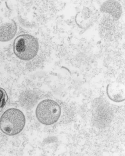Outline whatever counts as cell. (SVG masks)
<instances>
[{
	"instance_id": "6da1fadb",
	"label": "cell",
	"mask_w": 125,
	"mask_h": 156,
	"mask_svg": "<svg viewBox=\"0 0 125 156\" xmlns=\"http://www.w3.org/2000/svg\"><path fill=\"white\" fill-rule=\"evenodd\" d=\"M26 123V118L21 111L10 108L5 111L0 118V129L7 135L15 136L22 132Z\"/></svg>"
},
{
	"instance_id": "277c9868",
	"label": "cell",
	"mask_w": 125,
	"mask_h": 156,
	"mask_svg": "<svg viewBox=\"0 0 125 156\" xmlns=\"http://www.w3.org/2000/svg\"><path fill=\"white\" fill-rule=\"evenodd\" d=\"M100 10L103 13L107 14L114 21L118 20L122 12V8L120 3L116 1H108L101 5Z\"/></svg>"
},
{
	"instance_id": "7a4b0ae2",
	"label": "cell",
	"mask_w": 125,
	"mask_h": 156,
	"mask_svg": "<svg viewBox=\"0 0 125 156\" xmlns=\"http://www.w3.org/2000/svg\"><path fill=\"white\" fill-rule=\"evenodd\" d=\"M39 50V44L37 39L29 34H23L18 36L14 44V51L20 59L25 61L34 58Z\"/></svg>"
},
{
	"instance_id": "8992f818",
	"label": "cell",
	"mask_w": 125,
	"mask_h": 156,
	"mask_svg": "<svg viewBox=\"0 0 125 156\" xmlns=\"http://www.w3.org/2000/svg\"><path fill=\"white\" fill-rule=\"evenodd\" d=\"M90 13L88 9L84 8L77 14L76 21L80 28H84L88 26L91 18Z\"/></svg>"
},
{
	"instance_id": "5b68a950",
	"label": "cell",
	"mask_w": 125,
	"mask_h": 156,
	"mask_svg": "<svg viewBox=\"0 0 125 156\" xmlns=\"http://www.w3.org/2000/svg\"><path fill=\"white\" fill-rule=\"evenodd\" d=\"M107 91L109 97L113 101L120 102L124 99V86L122 84L119 83L109 86Z\"/></svg>"
},
{
	"instance_id": "3957f363",
	"label": "cell",
	"mask_w": 125,
	"mask_h": 156,
	"mask_svg": "<svg viewBox=\"0 0 125 156\" xmlns=\"http://www.w3.org/2000/svg\"><path fill=\"white\" fill-rule=\"evenodd\" d=\"M38 120L46 125L53 124L59 119L61 114V108L59 104L51 99H46L38 105L35 111Z\"/></svg>"
},
{
	"instance_id": "52a82bcc",
	"label": "cell",
	"mask_w": 125,
	"mask_h": 156,
	"mask_svg": "<svg viewBox=\"0 0 125 156\" xmlns=\"http://www.w3.org/2000/svg\"><path fill=\"white\" fill-rule=\"evenodd\" d=\"M8 96L5 90L0 87V112L5 107L8 100Z\"/></svg>"
}]
</instances>
